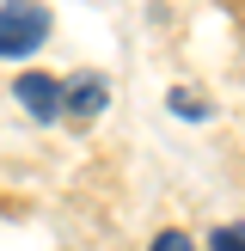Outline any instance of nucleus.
<instances>
[{
  "instance_id": "1",
  "label": "nucleus",
  "mask_w": 245,
  "mask_h": 251,
  "mask_svg": "<svg viewBox=\"0 0 245 251\" xmlns=\"http://www.w3.org/2000/svg\"><path fill=\"white\" fill-rule=\"evenodd\" d=\"M43 43H49V6L43 0H6L0 6V55L19 61Z\"/></svg>"
},
{
  "instance_id": "2",
  "label": "nucleus",
  "mask_w": 245,
  "mask_h": 251,
  "mask_svg": "<svg viewBox=\"0 0 245 251\" xmlns=\"http://www.w3.org/2000/svg\"><path fill=\"white\" fill-rule=\"evenodd\" d=\"M12 98H19L37 123H55L61 110H68V104H61V80H55V74H24V80H12Z\"/></svg>"
},
{
  "instance_id": "3",
  "label": "nucleus",
  "mask_w": 245,
  "mask_h": 251,
  "mask_svg": "<svg viewBox=\"0 0 245 251\" xmlns=\"http://www.w3.org/2000/svg\"><path fill=\"white\" fill-rule=\"evenodd\" d=\"M104 80H98V74H74L68 86H61V104L74 110V117H98V110H104Z\"/></svg>"
},
{
  "instance_id": "4",
  "label": "nucleus",
  "mask_w": 245,
  "mask_h": 251,
  "mask_svg": "<svg viewBox=\"0 0 245 251\" xmlns=\"http://www.w3.org/2000/svg\"><path fill=\"white\" fill-rule=\"evenodd\" d=\"M208 251H245V227H239V221L215 227V233H208Z\"/></svg>"
},
{
  "instance_id": "5",
  "label": "nucleus",
  "mask_w": 245,
  "mask_h": 251,
  "mask_svg": "<svg viewBox=\"0 0 245 251\" xmlns=\"http://www.w3.org/2000/svg\"><path fill=\"white\" fill-rule=\"evenodd\" d=\"M172 110H178V117H208V98L190 92V86H178V92H172Z\"/></svg>"
},
{
  "instance_id": "6",
  "label": "nucleus",
  "mask_w": 245,
  "mask_h": 251,
  "mask_svg": "<svg viewBox=\"0 0 245 251\" xmlns=\"http://www.w3.org/2000/svg\"><path fill=\"white\" fill-rule=\"evenodd\" d=\"M147 251H196V245H190V239H184V233H178V227H166V233H159V239H153V245H147Z\"/></svg>"
}]
</instances>
